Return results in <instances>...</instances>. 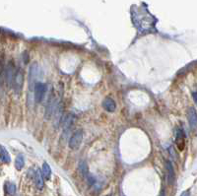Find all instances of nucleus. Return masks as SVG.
Returning a JSON list of instances; mask_svg holds the SVG:
<instances>
[{"mask_svg": "<svg viewBox=\"0 0 197 196\" xmlns=\"http://www.w3.org/2000/svg\"><path fill=\"white\" fill-rule=\"evenodd\" d=\"M39 73V65L38 63H33L30 67L29 71V94H34V89L36 85V79Z\"/></svg>", "mask_w": 197, "mask_h": 196, "instance_id": "obj_1", "label": "nucleus"}, {"mask_svg": "<svg viewBox=\"0 0 197 196\" xmlns=\"http://www.w3.org/2000/svg\"><path fill=\"white\" fill-rule=\"evenodd\" d=\"M82 140H83V131L77 130L76 132H74L72 134V136L70 137L69 142H68L69 148L72 150L79 149L80 145H81V143H82Z\"/></svg>", "mask_w": 197, "mask_h": 196, "instance_id": "obj_2", "label": "nucleus"}, {"mask_svg": "<svg viewBox=\"0 0 197 196\" xmlns=\"http://www.w3.org/2000/svg\"><path fill=\"white\" fill-rule=\"evenodd\" d=\"M46 92V87L43 83H36L35 89H34V98L37 104H40L43 101L45 94Z\"/></svg>", "mask_w": 197, "mask_h": 196, "instance_id": "obj_3", "label": "nucleus"}, {"mask_svg": "<svg viewBox=\"0 0 197 196\" xmlns=\"http://www.w3.org/2000/svg\"><path fill=\"white\" fill-rule=\"evenodd\" d=\"M57 102L55 101V99L51 96L49 99V102L46 104V113H45V118L46 119H50L52 117L54 111L56 110V107H57Z\"/></svg>", "mask_w": 197, "mask_h": 196, "instance_id": "obj_4", "label": "nucleus"}, {"mask_svg": "<svg viewBox=\"0 0 197 196\" xmlns=\"http://www.w3.org/2000/svg\"><path fill=\"white\" fill-rule=\"evenodd\" d=\"M23 82H24V74L23 71L21 69L17 70L15 72V76H14V80H13V87H14V90L17 93H20V91L22 90L23 87Z\"/></svg>", "mask_w": 197, "mask_h": 196, "instance_id": "obj_5", "label": "nucleus"}, {"mask_svg": "<svg viewBox=\"0 0 197 196\" xmlns=\"http://www.w3.org/2000/svg\"><path fill=\"white\" fill-rule=\"evenodd\" d=\"M187 116H188V122H189L190 129L194 130L197 127V113L194 107H190L188 110Z\"/></svg>", "mask_w": 197, "mask_h": 196, "instance_id": "obj_6", "label": "nucleus"}, {"mask_svg": "<svg viewBox=\"0 0 197 196\" xmlns=\"http://www.w3.org/2000/svg\"><path fill=\"white\" fill-rule=\"evenodd\" d=\"M73 120H74V116L72 114H66V116H62L60 121V125L62 126L64 132H66L67 130L70 129L71 125L73 124Z\"/></svg>", "mask_w": 197, "mask_h": 196, "instance_id": "obj_7", "label": "nucleus"}, {"mask_svg": "<svg viewBox=\"0 0 197 196\" xmlns=\"http://www.w3.org/2000/svg\"><path fill=\"white\" fill-rule=\"evenodd\" d=\"M14 76H15L14 66H13L11 63H9L7 65V67H6V70H5V79H6V82H7V85L9 87L13 85Z\"/></svg>", "mask_w": 197, "mask_h": 196, "instance_id": "obj_8", "label": "nucleus"}, {"mask_svg": "<svg viewBox=\"0 0 197 196\" xmlns=\"http://www.w3.org/2000/svg\"><path fill=\"white\" fill-rule=\"evenodd\" d=\"M175 141H176V145H178V150L182 151L184 149L185 146V135L184 132L181 129H178V132H176V137H175Z\"/></svg>", "mask_w": 197, "mask_h": 196, "instance_id": "obj_9", "label": "nucleus"}, {"mask_svg": "<svg viewBox=\"0 0 197 196\" xmlns=\"http://www.w3.org/2000/svg\"><path fill=\"white\" fill-rule=\"evenodd\" d=\"M166 170H167V178H168V183L172 184L175 181V170L171 162H167L166 164Z\"/></svg>", "mask_w": 197, "mask_h": 196, "instance_id": "obj_10", "label": "nucleus"}, {"mask_svg": "<svg viewBox=\"0 0 197 196\" xmlns=\"http://www.w3.org/2000/svg\"><path fill=\"white\" fill-rule=\"evenodd\" d=\"M103 107L104 109L106 110L108 113H113L116 109V104H115V102L111 99V98H106L103 102Z\"/></svg>", "mask_w": 197, "mask_h": 196, "instance_id": "obj_11", "label": "nucleus"}, {"mask_svg": "<svg viewBox=\"0 0 197 196\" xmlns=\"http://www.w3.org/2000/svg\"><path fill=\"white\" fill-rule=\"evenodd\" d=\"M0 160H1L3 163H6V164H9L10 162H11V158H10L9 153L4 147L1 146V145H0Z\"/></svg>", "mask_w": 197, "mask_h": 196, "instance_id": "obj_12", "label": "nucleus"}, {"mask_svg": "<svg viewBox=\"0 0 197 196\" xmlns=\"http://www.w3.org/2000/svg\"><path fill=\"white\" fill-rule=\"evenodd\" d=\"M36 185L39 189H43V185H45V182H43V174L40 170L36 171Z\"/></svg>", "mask_w": 197, "mask_h": 196, "instance_id": "obj_13", "label": "nucleus"}, {"mask_svg": "<svg viewBox=\"0 0 197 196\" xmlns=\"http://www.w3.org/2000/svg\"><path fill=\"white\" fill-rule=\"evenodd\" d=\"M24 165H25V160H24V156L23 155H18L15 160V168L16 170L21 171L24 168Z\"/></svg>", "mask_w": 197, "mask_h": 196, "instance_id": "obj_14", "label": "nucleus"}, {"mask_svg": "<svg viewBox=\"0 0 197 196\" xmlns=\"http://www.w3.org/2000/svg\"><path fill=\"white\" fill-rule=\"evenodd\" d=\"M42 174H43V177H45L46 180H49L50 178V175H51V168H50L49 165L47 163H43Z\"/></svg>", "mask_w": 197, "mask_h": 196, "instance_id": "obj_15", "label": "nucleus"}, {"mask_svg": "<svg viewBox=\"0 0 197 196\" xmlns=\"http://www.w3.org/2000/svg\"><path fill=\"white\" fill-rule=\"evenodd\" d=\"M6 191H7V193L10 194V195L14 194L15 191H16L15 184L12 183V182H8V183H6Z\"/></svg>", "mask_w": 197, "mask_h": 196, "instance_id": "obj_16", "label": "nucleus"}, {"mask_svg": "<svg viewBox=\"0 0 197 196\" xmlns=\"http://www.w3.org/2000/svg\"><path fill=\"white\" fill-rule=\"evenodd\" d=\"M79 171L82 173V174H84L85 177L88 174V167H87V164L86 162L84 161H81L80 164H79Z\"/></svg>", "mask_w": 197, "mask_h": 196, "instance_id": "obj_17", "label": "nucleus"}, {"mask_svg": "<svg viewBox=\"0 0 197 196\" xmlns=\"http://www.w3.org/2000/svg\"><path fill=\"white\" fill-rule=\"evenodd\" d=\"M192 97H193V100H194L195 103L197 104V93H192Z\"/></svg>", "mask_w": 197, "mask_h": 196, "instance_id": "obj_18", "label": "nucleus"}, {"mask_svg": "<svg viewBox=\"0 0 197 196\" xmlns=\"http://www.w3.org/2000/svg\"><path fill=\"white\" fill-rule=\"evenodd\" d=\"M181 196H190V193H189V191H184V192H182Z\"/></svg>", "mask_w": 197, "mask_h": 196, "instance_id": "obj_19", "label": "nucleus"}]
</instances>
